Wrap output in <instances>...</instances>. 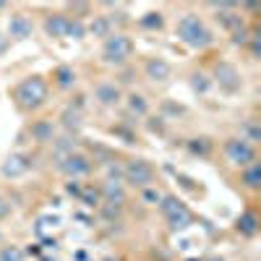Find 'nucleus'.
Wrapping results in <instances>:
<instances>
[{
	"mask_svg": "<svg viewBox=\"0 0 261 261\" xmlns=\"http://www.w3.org/2000/svg\"><path fill=\"white\" fill-rule=\"evenodd\" d=\"M178 37L186 42L188 47H193V50H204V47H209L214 42L212 32L206 29V24L196 13H186L178 21Z\"/></svg>",
	"mask_w": 261,
	"mask_h": 261,
	"instance_id": "f257e3e1",
	"label": "nucleus"
},
{
	"mask_svg": "<svg viewBox=\"0 0 261 261\" xmlns=\"http://www.w3.org/2000/svg\"><path fill=\"white\" fill-rule=\"evenodd\" d=\"M53 79H55V84L60 86V89H68V86H73V81H76V71L71 68V65H58Z\"/></svg>",
	"mask_w": 261,
	"mask_h": 261,
	"instance_id": "4be33fe9",
	"label": "nucleus"
},
{
	"mask_svg": "<svg viewBox=\"0 0 261 261\" xmlns=\"http://www.w3.org/2000/svg\"><path fill=\"white\" fill-rule=\"evenodd\" d=\"M120 97H123V94H120V86L113 84V81H102V84H97V89H94V99H97L99 105H105V107L118 105Z\"/></svg>",
	"mask_w": 261,
	"mask_h": 261,
	"instance_id": "9d476101",
	"label": "nucleus"
},
{
	"mask_svg": "<svg viewBox=\"0 0 261 261\" xmlns=\"http://www.w3.org/2000/svg\"><path fill=\"white\" fill-rule=\"evenodd\" d=\"M209 86H212V79H209L206 73L199 71V73H193V76H191V89H193V92L206 94V92H209Z\"/></svg>",
	"mask_w": 261,
	"mask_h": 261,
	"instance_id": "c85d7f7f",
	"label": "nucleus"
},
{
	"mask_svg": "<svg viewBox=\"0 0 261 261\" xmlns=\"http://www.w3.org/2000/svg\"><path fill=\"white\" fill-rule=\"evenodd\" d=\"M162 24H165V18H162L160 11H151V13L141 16V27L144 29H162Z\"/></svg>",
	"mask_w": 261,
	"mask_h": 261,
	"instance_id": "7c9ffc66",
	"label": "nucleus"
},
{
	"mask_svg": "<svg viewBox=\"0 0 261 261\" xmlns=\"http://www.w3.org/2000/svg\"><path fill=\"white\" fill-rule=\"evenodd\" d=\"M6 50H8V37L0 34V53H6Z\"/></svg>",
	"mask_w": 261,
	"mask_h": 261,
	"instance_id": "e433bc0d",
	"label": "nucleus"
},
{
	"mask_svg": "<svg viewBox=\"0 0 261 261\" xmlns=\"http://www.w3.org/2000/svg\"><path fill=\"white\" fill-rule=\"evenodd\" d=\"M225 157L232 162V165H238V167H246V165H251V162H256V146L253 144H248L246 139H241V136H232V139H227L225 141Z\"/></svg>",
	"mask_w": 261,
	"mask_h": 261,
	"instance_id": "20e7f679",
	"label": "nucleus"
},
{
	"mask_svg": "<svg viewBox=\"0 0 261 261\" xmlns=\"http://www.w3.org/2000/svg\"><path fill=\"white\" fill-rule=\"evenodd\" d=\"M29 134H32L34 141L47 144V141L55 139V125H53V120H34L32 128H29Z\"/></svg>",
	"mask_w": 261,
	"mask_h": 261,
	"instance_id": "4468645a",
	"label": "nucleus"
},
{
	"mask_svg": "<svg viewBox=\"0 0 261 261\" xmlns=\"http://www.w3.org/2000/svg\"><path fill=\"white\" fill-rule=\"evenodd\" d=\"M123 180H128L136 188H146L154 180V167H151L146 160H128L123 167Z\"/></svg>",
	"mask_w": 261,
	"mask_h": 261,
	"instance_id": "39448f33",
	"label": "nucleus"
},
{
	"mask_svg": "<svg viewBox=\"0 0 261 261\" xmlns=\"http://www.w3.org/2000/svg\"><path fill=\"white\" fill-rule=\"evenodd\" d=\"M191 261H193V258H191Z\"/></svg>",
	"mask_w": 261,
	"mask_h": 261,
	"instance_id": "ea45409f",
	"label": "nucleus"
},
{
	"mask_svg": "<svg viewBox=\"0 0 261 261\" xmlns=\"http://www.w3.org/2000/svg\"><path fill=\"white\" fill-rule=\"evenodd\" d=\"M65 37H68V39H84V37H86V27L81 24V18H71V16H68V27H65Z\"/></svg>",
	"mask_w": 261,
	"mask_h": 261,
	"instance_id": "cd10ccee",
	"label": "nucleus"
},
{
	"mask_svg": "<svg viewBox=\"0 0 261 261\" xmlns=\"http://www.w3.org/2000/svg\"><path fill=\"white\" fill-rule=\"evenodd\" d=\"M76 136L73 134H65V136H60V139H53V151H55V157L58 160H63L65 154H71V151H76Z\"/></svg>",
	"mask_w": 261,
	"mask_h": 261,
	"instance_id": "a211bd4d",
	"label": "nucleus"
},
{
	"mask_svg": "<svg viewBox=\"0 0 261 261\" xmlns=\"http://www.w3.org/2000/svg\"><path fill=\"white\" fill-rule=\"evenodd\" d=\"M241 139H246L248 144H256L261 139V128H258V120L256 118H248L243 125H241Z\"/></svg>",
	"mask_w": 261,
	"mask_h": 261,
	"instance_id": "5701e85b",
	"label": "nucleus"
},
{
	"mask_svg": "<svg viewBox=\"0 0 261 261\" xmlns=\"http://www.w3.org/2000/svg\"><path fill=\"white\" fill-rule=\"evenodd\" d=\"M144 71H146V76H149L151 81H167L170 73H172L170 63H167L165 58H149V60L144 63Z\"/></svg>",
	"mask_w": 261,
	"mask_h": 261,
	"instance_id": "f8f14e48",
	"label": "nucleus"
},
{
	"mask_svg": "<svg viewBox=\"0 0 261 261\" xmlns=\"http://www.w3.org/2000/svg\"><path fill=\"white\" fill-rule=\"evenodd\" d=\"M243 8H246V11H258V3H246Z\"/></svg>",
	"mask_w": 261,
	"mask_h": 261,
	"instance_id": "4c0bfd02",
	"label": "nucleus"
},
{
	"mask_svg": "<svg viewBox=\"0 0 261 261\" xmlns=\"http://www.w3.org/2000/svg\"><path fill=\"white\" fill-rule=\"evenodd\" d=\"M214 11H217V21L225 27V29H230V32H235V29H241L243 27V18L235 13V3H214L212 6Z\"/></svg>",
	"mask_w": 261,
	"mask_h": 261,
	"instance_id": "6e6552de",
	"label": "nucleus"
},
{
	"mask_svg": "<svg viewBox=\"0 0 261 261\" xmlns=\"http://www.w3.org/2000/svg\"><path fill=\"white\" fill-rule=\"evenodd\" d=\"M65 27H68V16H65V13H50L45 18L47 37H65Z\"/></svg>",
	"mask_w": 261,
	"mask_h": 261,
	"instance_id": "f3484780",
	"label": "nucleus"
},
{
	"mask_svg": "<svg viewBox=\"0 0 261 261\" xmlns=\"http://www.w3.org/2000/svg\"><path fill=\"white\" fill-rule=\"evenodd\" d=\"M102 55H105V63H113V65H120L125 63L130 55H134V39L123 32H115L105 39V47H102Z\"/></svg>",
	"mask_w": 261,
	"mask_h": 261,
	"instance_id": "7ed1b4c3",
	"label": "nucleus"
},
{
	"mask_svg": "<svg viewBox=\"0 0 261 261\" xmlns=\"http://www.w3.org/2000/svg\"><path fill=\"white\" fill-rule=\"evenodd\" d=\"M214 81L220 84V89H225V92H235L238 86H241V76H238V71H235L232 63H217Z\"/></svg>",
	"mask_w": 261,
	"mask_h": 261,
	"instance_id": "0eeeda50",
	"label": "nucleus"
},
{
	"mask_svg": "<svg viewBox=\"0 0 261 261\" xmlns=\"http://www.w3.org/2000/svg\"><path fill=\"white\" fill-rule=\"evenodd\" d=\"M128 110L134 115H146L149 113V102L141 94H128Z\"/></svg>",
	"mask_w": 261,
	"mask_h": 261,
	"instance_id": "bb28decb",
	"label": "nucleus"
},
{
	"mask_svg": "<svg viewBox=\"0 0 261 261\" xmlns=\"http://www.w3.org/2000/svg\"><path fill=\"white\" fill-rule=\"evenodd\" d=\"M29 167H32V160L27 154H11L0 170H3L6 178H21V175H27V172H29Z\"/></svg>",
	"mask_w": 261,
	"mask_h": 261,
	"instance_id": "1a4fd4ad",
	"label": "nucleus"
},
{
	"mask_svg": "<svg viewBox=\"0 0 261 261\" xmlns=\"http://www.w3.org/2000/svg\"><path fill=\"white\" fill-rule=\"evenodd\" d=\"M141 201H144V204H151V206H157V204L162 201V191H160L157 186L141 188Z\"/></svg>",
	"mask_w": 261,
	"mask_h": 261,
	"instance_id": "c756f323",
	"label": "nucleus"
},
{
	"mask_svg": "<svg viewBox=\"0 0 261 261\" xmlns=\"http://www.w3.org/2000/svg\"><path fill=\"white\" fill-rule=\"evenodd\" d=\"M71 11H76V13H86V11H89V6H86V3H76V6H71Z\"/></svg>",
	"mask_w": 261,
	"mask_h": 261,
	"instance_id": "c9c22d12",
	"label": "nucleus"
},
{
	"mask_svg": "<svg viewBox=\"0 0 261 261\" xmlns=\"http://www.w3.org/2000/svg\"><path fill=\"white\" fill-rule=\"evenodd\" d=\"M110 29H113V21L107 18V16H94V21H92V27H89V32H92L94 37H105V39H107V37L113 34Z\"/></svg>",
	"mask_w": 261,
	"mask_h": 261,
	"instance_id": "393cba45",
	"label": "nucleus"
},
{
	"mask_svg": "<svg viewBox=\"0 0 261 261\" xmlns=\"http://www.w3.org/2000/svg\"><path fill=\"white\" fill-rule=\"evenodd\" d=\"M58 170L63 175H68L71 180H79L81 175H89L92 172V160L86 154H81V151H71V154H65L58 162Z\"/></svg>",
	"mask_w": 261,
	"mask_h": 261,
	"instance_id": "423d86ee",
	"label": "nucleus"
},
{
	"mask_svg": "<svg viewBox=\"0 0 261 261\" xmlns=\"http://www.w3.org/2000/svg\"><path fill=\"white\" fill-rule=\"evenodd\" d=\"M0 261H24V251L18 246H3L0 248Z\"/></svg>",
	"mask_w": 261,
	"mask_h": 261,
	"instance_id": "2f4dec72",
	"label": "nucleus"
},
{
	"mask_svg": "<svg viewBox=\"0 0 261 261\" xmlns=\"http://www.w3.org/2000/svg\"><path fill=\"white\" fill-rule=\"evenodd\" d=\"M60 120H63V125H65V130H68V134H71V130H79V128H81V113L73 110V107H68V110L63 113Z\"/></svg>",
	"mask_w": 261,
	"mask_h": 261,
	"instance_id": "a878e982",
	"label": "nucleus"
},
{
	"mask_svg": "<svg viewBox=\"0 0 261 261\" xmlns=\"http://www.w3.org/2000/svg\"><path fill=\"white\" fill-rule=\"evenodd\" d=\"M235 230L241 232L243 238H253L258 232V217L253 212H243L241 217L235 220Z\"/></svg>",
	"mask_w": 261,
	"mask_h": 261,
	"instance_id": "2eb2a0df",
	"label": "nucleus"
},
{
	"mask_svg": "<svg viewBox=\"0 0 261 261\" xmlns=\"http://www.w3.org/2000/svg\"><path fill=\"white\" fill-rule=\"evenodd\" d=\"M81 188H84V186H81L79 180H71V183H65V193H71L73 199H79V196H81Z\"/></svg>",
	"mask_w": 261,
	"mask_h": 261,
	"instance_id": "72a5a7b5",
	"label": "nucleus"
},
{
	"mask_svg": "<svg viewBox=\"0 0 261 261\" xmlns=\"http://www.w3.org/2000/svg\"><path fill=\"white\" fill-rule=\"evenodd\" d=\"M165 220H167V225H170V230H172V232H180V230L191 227L193 214L186 209V212H178V214H172V217H165Z\"/></svg>",
	"mask_w": 261,
	"mask_h": 261,
	"instance_id": "aec40b11",
	"label": "nucleus"
},
{
	"mask_svg": "<svg viewBox=\"0 0 261 261\" xmlns=\"http://www.w3.org/2000/svg\"><path fill=\"white\" fill-rule=\"evenodd\" d=\"M79 201H81L84 206H89V209L99 206V204H102L99 188H94V186H84V188H81V196H79Z\"/></svg>",
	"mask_w": 261,
	"mask_h": 261,
	"instance_id": "b1692460",
	"label": "nucleus"
},
{
	"mask_svg": "<svg viewBox=\"0 0 261 261\" xmlns=\"http://www.w3.org/2000/svg\"><path fill=\"white\" fill-rule=\"evenodd\" d=\"M16 99L24 110H37L47 99V81L42 76H29L16 86Z\"/></svg>",
	"mask_w": 261,
	"mask_h": 261,
	"instance_id": "f03ea898",
	"label": "nucleus"
},
{
	"mask_svg": "<svg viewBox=\"0 0 261 261\" xmlns=\"http://www.w3.org/2000/svg\"><path fill=\"white\" fill-rule=\"evenodd\" d=\"M188 206L178 199V196H162V201H160V212L165 217H172V214H178V212H186Z\"/></svg>",
	"mask_w": 261,
	"mask_h": 261,
	"instance_id": "412c9836",
	"label": "nucleus"
},
{
	"mask_svg": "<svg viewBox=\"0 0 261 261\" xmlns=\"http://www.w3.org/2000/svg\"><path fill=\"white\" fill-rule=\"evenodd\" d=\"M32 18L29 16H24V13H16V16H11V21H8V34L11 37H16V39H27V37H32Z\"/></svg>",
	"mask_w": 261,
	"mask_h": 261,
	"instance_id": "ddd939ff",
	"label": "nucleus"
},
{
	"mask_svg": "<svg viewBox=\"0 0 261 261\" xmlns=\"http://www.w3.org/2000/svg\"><path fill=\"white\" fill-rule=\"evenodd\" d=\"M99 196L105 204L110 206H120L125 204V191H123V183H115V180H105L102 188H99Z\"/></svg>",
	"mask_w": 261,
	"mask_h": 261,
	"instance_id": "9b49d317",
	"label": "nucleus"
},
{
	"mask_svg": "<svg viewBox=\"0 0 261 261\" xmlns=\"http://www.w3.org/2000/svg\"><path fill=\"white\" fill-rule=\"evenodd\" d=\"M212 261H222V258H212Z\"/></svg>",
	"mask_w": 261,
	"mask_h": 261,
	"instance_id": "58836bf2",
	"label": "nucleus"
},
{
	"mask_svg": "<svg viewBox=\"0 0 261 261\" xmlns=\"http://www.w3.org/2000/svg\"><path fill=\"white\" fill-rule=\"evenodd\" d=\"M232 42H235V45H248V29H246V27L235 29V32H232Z\"/></svg>",
	"mask_w": 261,
	"mask_h": 261,
	"instance_id": "473e14b6",
	"label": "nucleus"
},
{
	"mask_svg": "<svg viewBox=\"0 0 261 261\" xmlns=\"http://www.w3.org/2000/svg\"><path fill=\"white\" fill-rule=\"evenodd\" d=\"M188 151L191 154H196V157H209L212 154V139H206V136H196V139H188Z\"/></svg>",
	"mask_w": 261,
	"mask_h": 261,
	"instance_id": "6ab92c4d",
	"label": "nucleus"
},
{
	"mask_svg": "<svg viewBox=\"0 0 261 261\" xmlns=\"http://www.w3.org/2000/svg\"><path fill=\"white\" fill-rule=\"evenodd\" d=\"M241 183L248 188V191H258L261 188V165L258 162H251L241 170Z\"/></svg>",
	"mask_w": 261,
	"mask_h": 261,
	"instance_id": "dca6fc26",
	"label": "nucleus"
},
{
	"mask_svg": "<svg viewBox=\"0 0 261 261\" xmlns=\"http://www.w3.org/2000/svg\"><path fill=\"white\" fill-rule=\"evenodd\" d=\"M11 209H13V206H11V201L6 199V196H0V220H6V217L11 214Z\"/></svg>",
	"mask_w": 261,
	"mask_h": 261,
	"instance_id": "f704fd0d",
	"label": "nucleus"
}]
</instances>
